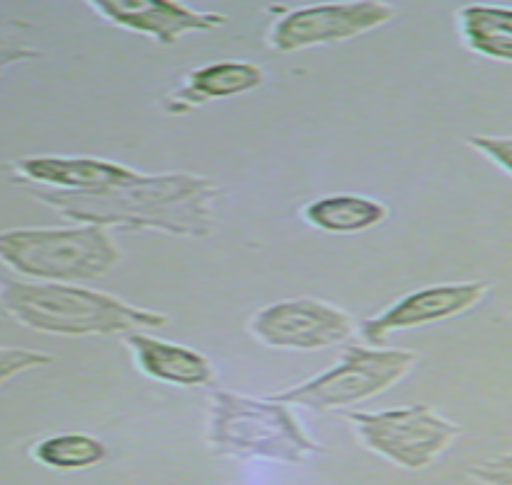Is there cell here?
Here are the masks:
<instances>
[{"instance_id":"obj_1","label":"cell","mask_w":512,"mask_h":485,"mask_svg":"<svg viewBox=\"0 0 512 485\" xmlns=\"http://www.w3.org/2000/svg\"><path fill=\"white\" fill-rule=\"evenodd\" d=\"M34 199L81 226H122L173 236H207L214 228L216 182L202 175H144L127 187L98 192H54L25 187Z\"/></svg>"},{"instance_id":"obj_2","label":"cell","mask_w":512,"mask_h":485,"mask_svg":"<svg viewBox=\"0 0 512 485\" xmlns=\"http://www.w3.org/2000/svg\"><path fill=\"white\" fill-rule=\"evenodd\" d=\"M0 308L25 328L61 338L129 335L168 325V316L102 294L56 282H22L0 277Z\"/></svg>"},{"instance_id":"obj_3","label":"cell","mask_w":512,"mask_h":485,"mask_svg":"<svg viewBox=\"0 0 512 485\" xmlns=\"http://www.w3.org/2000/svg\"><path fill=\"white\" fill-rule=\"evenodd\" d=\"M207 442L214 454L301 464L323 454L297 415L275 398H250L216 388L209 398Z\"/></svg>"},{"instance_id":"obj_4","label":"cell","mask_w":512,"mask_h":485,"mask_svg":"<svg viewBox=\"0 0 512 485\" xmlns=\"http://www.w3.org/2000/svg\"><path fill=\"white\" fill-rule=\"evenodd\" d=\"M122 250L100 226L0 231V265L34 282L76 284L119 265Z\"/></svg>"},{"instance_id":"obj_5","label":"cell","mask_w":512,"mask_h":485,"mask_svg":"<svg viewBox=\"0 0 512 485\" xmlns=\"http://www.w3.org/2000/svg\"><path fill=\"white\" fill-rule=\"evenodd\" d=\"M418 362V352L401 350V347L396 350V347L347 345L343 357L331 369L270 398L284 405H301L314 413L352 408L401 384Z\"/></svg>"},{"instance_id":"obj_6","label":"cell","mask_w":512,"mask_h":485,"mask_svg":"<svg viewBox=\"0 0 512 485\" xmlns=\"http://www.w3.org/2000/svg\"><path fill=\"white\" fill-rule=\"evenodd\" d=\"M343 420L352 427L364 449L406 471L428 469L464 435L462 425L425 403L379 413L350 410L343 413Z\"/></svg>"},{"instance_id":"obj_7","label":"cell","mask_w":512,"mask_h":485,"mask_svg":"<svg viewBox=\"0 0 512 485\" xmlns=\"http://www.w3.org/2000/svg\"><path fill=\"white\" fill-rule=\"evenodd\" d=\"M396 5L379 0L362 3H323L282 10V15L267 30V47L280 54L338 44L360 34L389 25L396 17Z\"/></svg>"},{"instance_id":"obj_8","label":"cell","mask_w":512,"mask_h":485,"mask_svg":"<svg viewBox=\"0 0 512 485\" xmlns=\"http://www.w3.org/2000/svg\"><path fill=\"white\" fill-rule=\"evenodd\" d=\"M355 330L350 313L311 296L275 301L248 318V333L272 350L318 352L347 342Z\"/></svg>"},{"instance_id":"obj_9","label":"cell","mask_w":512,"mask_h":485,"mask_svg":"<svg viewBox=\"0 0 512 485\" xmlns=\"http://www.w3.org/2000/svg\"><path fill=\"white\" fill-rule=\"evenodd\" d=\"M488 294H491V287L486 282L430 284V287L415 289L411 294L401 296L384 311L364 318L357 325V330L367 345L381 347L394 333L464 316L471 308L481 306Z\"/></svg>"},{"instance_id":"obj_10","label":"cell","mask_w":512,"mask_h":485,"mask_svg":"<svg viewBox=\"0 0 512 485\" xmlns=\"http://www.w3.org/2000/svg\"><path fill=\"white\" fill-rule=\"evenodd\" d=\"M88 8L110 25L144 34L163 47H173L185 34L212 32L229 22L221 13H204L168 0H95Z\"/></svg>"},{"instance_id":"obj_11","label":"cell","mask_w":512,"mask_h":485,"mask_svg":"<svg viewBox=\"0 0 512 485\" xmlns=\"http://www.w3.org/2000/svg\"><path fill=\"white\" fill-rule=\"evenodd\" d=\"M13 180L22 187L54 192H98L127 187L144 178L127 165L83 156H32L8 163Z\"/></svg>"},{"instance_id":"obj_12","label":"cell","mask_w":512,"mask_h":485,"mask_svg":"<svg viewBox=\"0 0 512 485\" xmlns=\"http://www.w3.org/2000/svg\"><path fill=\"white\" fill-rule=\"evenodd\" d=\"M265 83V71L248 61H219L199 66L182 76L178 88L163 97L161 107L168 114H185L214 100H226L243 93H253Z\"/></svg>"},{"instance_id":"obj_13","label":"cell","mask_w":512,"mask_h":485,"mask_svg":"<svg viewBox=\"0 0 512 485\" xmlns=\"http://www.w3.org/2000/svg\"><path fill=\"white\" fill-rule=\"evenodd\" d=\"M124 345L132 352L136 369L153 381L180 388H202L216 381L214 364L192 347L153 338L149 333L124 335Z\"/></svg>"},{"instance_id":"obj_14","label":"cell","mask_w":512,"mask_h":485,"mask_svg":"<svg viewBox=\"0 0 512 485\" xmlns=\"http://www.w3.org/2000/svg\"><path fill=\"white\" fill-rule=\"evenodd\" d=\"M301 219L311 228L333 236H352L369 231L389 219V207L364 194H328L301 209Z\"/></svg>"},{"instance_id":"obj_15","label":"cell","mask_w":512,"mask_h":485,"mask_svg":"<svg viewBox=\"0 0 512 485\" xmlns=\"http://www.w3.org/2000/svg\"><path fill=\"white\" fill-rule=\"evenodd\" d=\"M454 25L471 54L498 64H512V8L462 5L454 13Z\"/></svg>"},{"instance_id":"obj_16","label":"cell","mask_w":512,"mask_h":485,"mask_svg":"<svg viewBox=\"0 0 512 485\" xmlns=\"http://www.w3.org/2000/svg\"><path fill=\"white\" fill-rule=\"evenodd\" d=\"M105 456V442L85 432L51 435L32 447V459L51 471H83L98 466Z\"/></svg>"},{"instance_id":"obj_17","label":"cell","mask_w":512,"mask_h":485,"mask_svg":"<svg viewBox=\"0 0 512 485\" xmlns=\"http://www.w3.org/2000/svg\"><path fill=\"white\" fill-rule=\"evenodd\" d=\"M466 146L474 148L488 163L496 165L505 175L512 178V136L496 134H474L466 139Z\"/></svg>"},{"instance_id":"obj_18","label":"cell","mask_w":512,"mask_h":485,"mask_svg":"<svg viewBox=\"0 0 512 485\" xmlns=\"http://www.w3.org/2000/svg\"><path fill=\"white\" fill-rule=\"evenodd\" d=\"M44 364H51V357L44 352L25 350V347H0V386L13 376L39 369Z\"/></svg>"},{"instance_id":"obj_19","label":"cell","mask_w":512,"mask_h":485,"mask_svg":"<svg viewBox=\"0 0 512 485\" xmlns=\"http://www.w3.org/2000/svg\"><path fill=\"white\" fill-rule=\"evenodd\" d=\"M469 476L481 485H512V471L498 469V466H491L488 461L469 469Z\"/></svg>"},{"instance_id":"obj_20","label":"cell","mask_w":512,"mask_h":485,"mask_svg":"<svg viewBox=\"0 0 512 485\" xmlns=\"http://www.w3.org/2000/svg\"><path fill=\"white\" fill-rule=\"evenodd\" d=\"M488 464H491V466H498V469H508V471H512V452H508V454H500V456H496V459L488 461Z\"/></svg>"},{"instance_id":"obj_21","label":"cell","mask_w":512,"mask_h":485,"mask_svg":"<svg viewBox=\"0 0 512 485\" xmlns=\"http://www.w3.org/2000/svg\"><path fill=\"white\" fill-rule=\"evenodd\" d=\"M0 316H5V313H3V308H0Z\"/></svg>"}]
</instances>
